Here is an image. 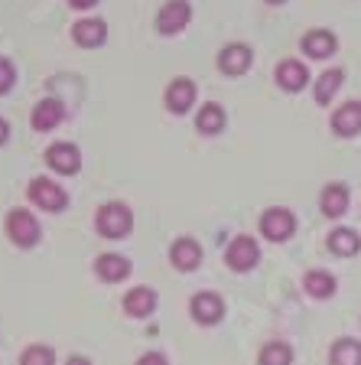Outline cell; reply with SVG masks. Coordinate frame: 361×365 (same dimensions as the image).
<instances>
[{"label": "cell", "instance_id": "obj_1", "mask_svg": "<svg viewBox=\"0 0 361 365\" xmlns=\"http://www.w3.org/2000/svg\"><path fill=\"white\" fill-rule=\"evenodd\" d=\"M130 228H134V212H130L127 202H120V199H111L105 202L95 212V232L108 242H120V238L130 235Z\"/></svg>", "mask_w": 361, "mask_h": 365}, {"label": "cell", "instance_id": "obj_2", "mask_svg": "<svg viewBox=\"0 0 361 365\" xmlns=\"http://www.w3.org/2000/svg\"><path fill=\"white\" fill-rule=\"evenodd\" d=\"M4 232H7L10 245H16V248H23V251L36 248L39 238H43L36 215H33L30 209H23V205H16V209L7 212V219H4Z\"/></svg>", "mask_w": 361, "mask_h": 365}, {"label": "cell", "instance_id": "obj_3", "mask_svg": "<svg viewBox=\"0 0 361 365\" xmlns=\"http://www.w3.org/2000/svg\"><path fill=\"white\" fill-rule=\"evenodd\" d=\"M257 261H261V245H257V238H251V235H234L231 242H228V248H225V264L231 267L234 274L254 271Z\"/></svg>", "mask_w": 361, "mask_h": 365}, {"label": "cell", "instance_id": "obj_4", "mask_svg": "<svg viewBox=\"0 0 361 365\" xmlns=\"http://www.w3.org/2000/svg\"><path fill=\"white\" fill-rule=\"evenodd\" d=\"M26 196H30V202L36 205V209H43V212H62V209L68 205V192L62 190L56 180H46V176L30 180Z\"/></svg>", "mask_w": 361, "mask_h": 365}, {"label": "cell", "instance_id": "obj_5", "mask_svg": "<svg viewBox=\"0 0 361 365\" xmlns=\"http://www.w3.org/2000/svg\"><path fill=\"white\" fill-rule=\"evenodd\" d=\"M261 235L271 238V242H290L296 232V215L290 212V209H283V205H271V209H263L261 212Z\"/></svg>", "mask_w": 361, "mask_h": 365}, {"label": "cell", "instance_id": "obj_6", "mask_svg": "<svg viewBox=\"0 0 361 365\" xmlns=\"http://www.w3.org/2000/svg\"><path fill=\"white\" fill-rule=\"evenodd\" d=\"M189 317L196 319L199 327H215L225 317V300H221L215 290H199L189 300Z\"/></svg>", "mask_w": 361, "mask_h": 365}, {"label": "cell", "instance_id": "obj_7", "mask_svg": "<svg viewBox=\"0 0 361 365\" xmlns=\"http://www.w3.org/2000/svg\"><path fill=\"white\" fill-rule=\"evenodd\" d=\"M169 264L182 274L196 271V267L202 264V245H199L196 238H189V235L176 238V242L169 245Z\"/></svg>", "mask_w": 361, "mask_h": 365}, {"label": "cell", "instance_id": "obj_8", "mask_svg": "<svg viewBox=\"0 0 361 365\" xmlns=\"http://www.w3.org/2000/svg\"><path fill=\"white\" fill-rule=\"evenodd\" d=\"M46 163L62 176H75L82 170V153H78L75 144H68V140H59L46 150Z\"/></svg>", "mask_w": 361, "mask_h": 365}, {"label": "cell", "instance_id": "obj_9", "mask_svg": "<svg viewBox=\"0 0 361 365\" xmlns=\"http://www.w3.org/2000/svg\"><path fill=\"white\" fill-rule=\"evenodd\" d=\"M189 16H192L189 0H166L163 10L157 14V30L166 33V36H173V33H179L189 23Z\"/></svg>", "mask_w": 361, "mask_h": 365}, {"label": "cell", "instance_id": "obj_10", "mask_svg": "<svg viewBox=\"0 0 361 365\" xmlns=\"http://www.w3.org/2000/svg\"><path fill=\"white\" fill-rule=\"evenodd\" d=\"M124 313L134 319H147L153 317V310H157V290L147 287V284H140V287H130L127 294H124Z\"/></svg>", "mask_w": 361, "mask_h": 365}, {"label": "cell", "instance_id": "obj_11", "mask_svg": "<svg viewBox=\"0 0 361 365\" xmlns=\"http://www.w3.org/2000/svg\"><path fill=\"white\" fill-rule=\"evenodd\" d=\"M348 202H352V192H348L345 182H329L319 192V209H323L325 219H342L348 212Z\"/></svg>", "mask_w": 361, "mask_h": 365}, {"label": "cell", "instance_id": "obj_12", "mask_svg": "<svg viewBox=\"0 0 361 365\" xmlns=\"http://www.w3.org/2000/svg\"><path fill=\"white\" fill-rule=\"evenodd\" d=\"M251 62H254V53L244 43H231L219 53V68L225 76H244L251 68Z\"/></svg>", "mask_w": 361, "mask_h": 365}, {"label": "cell", "instance_id": "obj_13", "mask_svg": "<svg viewBox=\"0 0 361 365\" xmlns=\"http://www.w3.org/2000/svg\"><path fill=\"white\" fill-rule=\"evenodd\" d=\"M95 274H98L105 284H120L124 277H130V261L124 255H114V251H105L95 258Z\"/></svg>", "mask_w": 361, "mask_h": 365}, {"label": "cell", "instance_id": "obj_14", "mask_svg": "<svg viewBox=\"0 0 361 365\" xmlns=\"http://www.w3.org/2000/svg\"><path fill=\"white\" fill-rule=\"evenodd\" d=\"M332 128L339 137H355L361 134V101H345L332 114Z\"/></svg>", "mask_w": 361, "mask_h": 365}, {"label": "cell", "instance_id": "obj_15", "mask_svg": "<svg viewBox=\"0 0 361 365\" xmlns=\"http://www.w3.org/2000/svg\"><path fill=\"white\" fill-rule=\"evenodd\" d=\"M192 101H196V85L189 82V78H176V82H169V88H166V108L173 114H186L189 108H192Z\"/></svg>", "mask_w": 361, "mask_h": 365}, {"label": "cell", "instance_id": "obj_16", "mask_svg": "<svg viewBox=\"0 0 361 365\" xmlns=\"http://www.w3.org/2000/svg\"><path fill=\"white\" fill-rule=\"evenodd\" d=\"M329 251L332 255H339V258H352V255H358L361 251V235L355 232V228H345V225H339V228H332L329 232Z\"/></svg>", "mask_w": 361, "mask_h": 365}, {"label": "cell", "instance_id": "obj_17", "mask_svg": "<svg viewBox=\"0 0 361 365\" xmlns=\"http://www.w3.org/2000/svg\"><path fill=\"white\" fill-rule=\"evenodd\" d=\"M62 118H66V108H62V101H56V98H43L36 108H33V128L36 130L59 128Z\"/></svg>", "mask_w": 361, "mask_h": 365}, {"label": "cell", "instance_id": "obj_18", "mask_svg": "<svg viewBox=\"0 0 361 365\" xmlns=\"http://www.w3.org/2000/svg\"><path fill=\"white\" fill-rule=\"evenodd\" d=\"M306 82H309V72H306V66H303V62L283 59L277 66V85L283 91H300Z\"/></svg>", "mask_w": 361, "mask_h": 365}, {"label": "cell", "instance_id": "obj_19", "mask_svg": "<svg viewBox=\"0 0 361 365\" xmlns=\"http://www.w3.org/2000/svg\"><path fill=\"white\" fill-rule=\"evenodd\" d=\"M329 365H361V342L352 336H339L329 349Z\"/></svg>", "mask_w": 361, "mask_h": 365}, {"label": "cell", "instance_id": "obj_20", "mask_svg": "<svg viewBox=\"0 0 361 365\" xmlns=\"http://www.w3.org/2000/svg\"><path fill=\"white\" fill-rule=\"evenodd\" d=\"M335 277H332L329 271H309L306 277H303V290H306L313 300H329V297H335Z\"/></svg>", "mask_w": 361, "mask_h": 365}, {"label": "cell", "instance_id": "obj_21", "mask_svg": "<svg viewBox=\"0 0 361 365\" xmlns=\"http://www.w3.org/2000/svg\"><path fill=\"white\" fill-rule=\"evenodd\" d=\"M335 46H339V39L332 36L329 30H309L306 36H303V49H306V56H313V59H325V56L335 53Z\"/></svg>", "mask_w": 361, "mask_h": 365}, {"label": "cell", "instance_id": "obj_22", "mask_svg": "<svg viewBox=\"0 0 361 365\" xmlns=\"http://www.w3.org/2000/svg\"><path fill=\"white\" fill-rule=\"evenodd\" d=\"M257 365H293V346L283 339L263 342L257 352Z\"/></svg>", "mask_w": 361, "mask_h": 365}, {"label": "cell", "instance_id": "obj_23", "mask_svg": "<svg viewBox=\"0 0 361 365\" xmlns=\"http://www.w3.org/2000/svg\"><path fill=\"white\" fill-rule=\"evenodd\" d=\"M72 36H75L78 46H101L108 36V26L105 20H78L72 26Z\"/></svg>", "mask_w": 361, "mask_h": 365}, {"label": "cell", "instance_id": "obj_24", "mask_svg": "<svg viewBox=\"0 0 361 365\" xmlns=\"http://www.w3.org/2000/svg\"><path fill=\"white\" fill-rule=\"evenodd\" d=\"M342 82H345V72L342 68H329V72H323L316 82V101L319 105H329L332 98H335V91L342 88Z\"/></svg>", "mask_w": 361, "mask_h": 365}, {"label": "cell", "instance_id": "obj_25", "mask_svg": "<svg viewBox=\"0 0 361 365\" xmlns=\"http://www.w3.org/2000/svg\"><path fill=\"white\" fill-rule=\"evenodd\" d=\"M196 128L202 130V134H219L221 128H225V111H221L219 105H205L199 108V118H196Z\"/></svg>", "mask_w": 361, "mask_h": 365}, {"label": "cell", "instance_id": "obj_26", "mask_svg": "<svg viewBox=\"0 0 361 365\" xmlns=\"http://www.w3.org/2000/svg\"><path fill=\"white\" fill-rule=\"evenodd\" d=\"M20 365H56V349L43 346V342H33L20 352Z\"/></svg>", "mask_w": 361, "mask_h": 365}, {"label": "cell", "instance_id": "obj_27", "mask_svg": "<svg viewBox=\"0 0 361 365\" xmlns=\"http://www.w3.org/2000/svg\"><path fill=\"white\" fill-rule=\"evenodd\" d=\"M10 85H14V66H10V59L0 56V95L10 91Z\"/></svg>", "mask_w": 361, "mask_h": 365}, {"label": "cell", "instance_id": "obj_28", "mask_svg": "<svg viewBox=\"0 0 361 365\" xmlns=\"http://www.w3.org/2000/svg\"><path fill=\"white\" fill-rule=\"evenodd\" d=\"M134 365H169V359H166V352H159V349H150V352H143V356L137 359Z\"/></svg>", "mask_w": 361, "mask_h": 365}, {"label": "cell", "instance_id": "obj_29", "mask_svg": "<svg viewBox=\"0 0 361 365\" xmlns=\"http://www.w3.org/2000/svg\"><path fill=\"white\" fill-rule=\"evenodd\" d=\"M68 4H72V7H78V10H88V7H95L98 0H68Z\"/></svg>", "mask_w": 361, "mask_h": 365}, {"label": "cell", "instance_id": "obj_30", "mask_svg": "<svg viewBox=\"0 0 361 365\" xmlns=\"http://www.w3.org/2000/svg\"><path fill=\"white\" fill-rule=\"evenodd\" d=\"M66 365H91V359H85V356H68Z\"/></svg>", "mask_w": 361, "mask_h": 365}, {"label": "cell", "instance_id": "obj_31", "mask_svg": "<svg viewBox=\"0 0 361 365\" xmlns=\"http://www.w3.org/2000/svg\"><path fill=\"white\" fill-rule=\"evenodd\" d=\"M7 137H10V128H7V121L0 118V144H7Z\"/></svg>", "mask_w": 361, "mask_h": 365}, {"label": "cell", "instance_id": "obj_32", "mask_svg": "<svg viewBox=\"0 0 361 365\" xmlns=\"http://www.w3.org/2000/svg\"><path fill=\"white\" fill-rule=\"evenodd\" d=\"M267 4H283V0H267Z\"/></svg>", "mask_w": 361, "mask_h": 365}]
</instances>
